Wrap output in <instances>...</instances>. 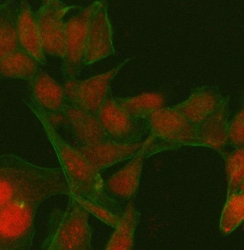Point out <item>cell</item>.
Listing matches in <instances>:
<instances>
[{
	"label": "cell",
	"instance_id": "3957f363",
	"mask_svg": "<svg viewBox=\"0 0 244 250\" xmlns=\"http://www.w3.org/2000/svg\"><path fill=\"white\" fill-rule=\"evenodd\" d=\"M65 210L53 209L48 215L42 250H92L90 212L72 195Z\"/></svg>",
	"mask_w": 244,
	"mask_h": 250
},
{
	"label": "cell",
	"instance_id": "cb8c5ba5",
	"mask_svg": "<svg viewBox=\"0 0 244 250\" xmlns=\"http://www.w3.org/2000/svg\"><path fill=\"white\" fill-rule=\"evenodd\" d=\"M227 145L235 148L244 147V109L241 108L229 120L227 130Z\"/></svg>",
	"mask_w": 244,
	"mask_h": 250
},
{
	"label": "cell",
	"instance_id": "7c38bea8",
	"mask_svg": "<svg viewBox=\"0 0 244 250\" xmlns=\"http://www.w3.org/2000/svg\"><path fill=\"white\" fill-rule=\"evenodd\" d=\"M28 83L31 101L44 110L56 129L60 127L68 101L64 86L41 69Z\"/></svg>",
	"mask_w": 244,
	"mask_h": 250
},
{
	"label": "cell",
	"instance_id": "ac0fdd59",
	"mask_svg": "<svg viewBox=\"0 0 244 250\" xmlns=\"http://www.w3.org/2000/svg\"><path fill=\"white\" fill-rule=\"evenodd\" d=\"M140 212L130 201L123 210L114 231L105 247L106 250H131L135 246V230L140 224Z\"/></svg>",
	"mask_w": 244,
	"mask_h": 250
},
{
	"label": "cell",
	"instance_id": "ffe728a7",
	"mask_svg": "<svg viewBox=\"0 0 244 250\" xmlns=\"http://www.w3.org/2000/svg\"><path fill=\"white\" fill-rule=\"evenodd\" d=\"M19 8L14 1H3L0 5V58L20 48L18 35Z\"/></svg>",
	"mask_w": 244,
	"mask_h": 250
},
{
	"label": "cell",
	"instance_id": "7402d4cb",
	"mask_svg": "<svg viewBox=\"0 0 244 250\" xmlns=\"http://www.w3.org/2000/svg\"><path fill=\"white\" fill-rule=\"evenodd\" d=\"M227 176V197L244 192V147L222 154Z\"/></svg>",
	"mask_w": 244,
	"mask_h": 250
},
{
	"label": "cell",
	"instance_id": "2e32d148",
	"mask_svg": "<svg viewBox=\"0 0 244 250\" xmlns=\"http://www.w3.org/2000/svg\"><path fill=\"white\" fill-rule=\"evenodd\" d=\"M230 116L229 97H224L214 113L198 126L200 147H208L224 154L227 145V130Z\"/></svg>",
	"mask_w": 244,
	"mask_h": 250
},
{
	"label": "cell",
	"instance_id": "52a82bcc",
	"mask_svg": "<svg viewBox=\"0 0 244 250\" xmlns=\"http://www.w3.org/2000/svg\"><path fill=\"white\" fill-rule=\"evenodd\" d=\"M94 5L93 1L86 7L80 6L76 14L66 21L65 56L61 66L64 81L77 79L85 66L89 26Z\"/></svg>",
	"mask_w": 244,
	"mask_h": 250
},
{
	"label": "cell",
	"instance_id": "4fadbf2b",
	"mask_svg": "<svg viewBox=\"0 0 244 250\" xmlns=\"http://www.w3.org/2000/svg\"><path fill=\"white\" fill-rule=\"evenodd\" d=\"M224 100L219 87L203 85L191 90L187 100L173 107L189 123L198 127L214 113Z\"/></svg>",
	"mask_w": 244,
	"mask_h": 250
},
{
	"label": "cell",
	"instance_id": "603a6c76",
	"mask_svg": "<svg viewBox=\"0 0 244 250\" xmlns=\"http://www.w3.org/2000/svg\"><path fill=\"white\" fill-rule=\"evenodd\" d=\"M244 220V192H239L227 197L221 220L220 231L227 236L242 225Z\"/></svg>",
	"mask_w": 244,
	"mask_h": 250
},
{
	"label": "cell",
	"instance_id": "e0dca14e",
	"mask_svg": "<svg viewBox=\"0 0 244 250\" xmlns=\"http://www.w3.org/2000/svg\"><path fill=\"white\" fill-rule=\"evenodd\" d=\"M19 5L18 35L20 48L32 55L40 65H46V54L42 46L36 12L27 1H20Z\"/></svg>",
	"mask_w": 244,
	"mask_h": 250
},
{
	"label": "cell",
	"instance_id": "8fae6325",
	"mask_svg": "<svg viewBox=\"0 0 244 250\" xmlns=\"http://www.w3.org/2000/svg\"><path fill=\"white\" fill-rule=\"evenodd\" d=\"M60 127L65 128L77 143L76 147L96 146L111 141L98 116L92 115L68 99Z\"/></svg>",
	"mask_w": 244,
	"mask_h": 250
},
{
	"label": "cell",
	"instance_id": "9a60e30c",
	"mask_svg": "<svg viewBox=\"0 0 244 250\" xmlns=\"http://www.w3.org/2000/svg\"><path fill=\"white\" fill-rule=\"evenodd\" d=\"M145 141L135 144H118L112 141L87 147H76L98 173H101L114 165L130 160L138 153Z\"/></svg>",
	"mask_w": 244,
	"mask_h": 250
},
{
	"label": "cell",
	"instance_id": "9c48e42d",
	"mask_svg": "<svg viewBox=\"0 0 244 250\" xmlns=\"http://www.w3.org/2000/svg\"><path fill=\"white\" fill-rule=\"evenodd\" d=\"M98 118L110 140L116 144L127 145L140 142L149 131V123L131 118L118 104L112 90L98 112Z\"/></svg>",
	"mask_w": 244,
	"mask_h": 250
},
{
	"label": "cell",
	"instance_id": "5bb4252c",
	"mask_svg": "<svg viewBox=\"0 0 244 250\" xmlns=\"http://www.w3.org/2000/svg\"><path fill=\"white\" fill-rule=\"evenodd\" d=\"M145 159L143 146L130 162L106 180V190L111 197L120 203L130 202L135 197L140 187Z\"/></svg>",
	"mask_w": 244,
	"mask_h": 250
},
{
	"label": "cell",
	"instance_id": "ba28073f",
	"mask_svg": "<svg viewBox=\"0 0 244 250\" xmlns=\"http://www.w3.org/2000/svg\"><path fill=\"white\" fill-rule=\"evenodd\" d=\"M132 60V58H127L111 70L86 80L72 79L64 81L63 86L66 97L89 113L98 116V112L111 90L113 79Z\"/></svg>",
	"mask_w": 244,
	"mask_h": 250
},
{
	"label": "cell",
	"instance_id": "30bf717a",
	"mask_svg": "<svg viewBox=\"0 0 244 250\" xmlns=\"http://www.w3.org/2000/svg\"><path fill=\"white\" fill-rule=\"evenodd\" d=\"M106 1H95L89 26L84 66L92 65L100 60L115 55L113 45V25L108 16Z\"/></svg>",
	"mask_w": 244,
	"mask_h": 250
},
{
	"label": "cell",
	"instance_id": "7a4b0ae2",
	"mask_svg": "<svg viewBox=\"0 0 244 250\" xmlns=\"http://www.w3.org/2000/svg\"><path fill=\"white\" fill-rule=\"evenodd\" d=\"M61 168L40 167L12 153L0 157V207L12 201L41 205L57 195L69 196Z\"/></svg>",
	"mask_w": 244,
	"mask_h": 250
},
{
	"label": "cell",
	"instance_id": "6da1fadb",
	"mask_svg": "<svg viewBox=\"0 0 244 250\" xmlns=\"http://www.w3.org/2000/svg\"><path fill=\"white\" fill-rule=\"evenodd\" d=\"M25 104L41 123L53 146L70 188V195L86 208L91 215L115 228L124 208L119 201L108 194L106 181L101 173L94 169L76 147H73L61 137L41 107L32 101Z\"/></svg>",
	"mask_w": 244,
	"mask_h": 250
},
{
	"label": "cell",
	"instance_id": "d6986e66",
	"mask_svg": "<svg viewBox=\"0 0 244 250\" xmlns=\"http://www.w3.org/2000/svg\"><path fill=\"white\" fill-rule=\"evenodd\" d=\"M41 69L40 64L32 55L18 48L0 58L1 77L30 81Z\"/></svg>",
	"mask_w": 244,
	"mask_h": 250
},
{
	"label": "cell",
	"instance_id": "5b68a950",
	"mask_svg": "<svg viewBox=\"0 0 244 250\" xmlns=\"http://www.w3.org/2000/svg\"><path fill=\"white\" fill-rule=\"evenodd\" d=\"M39 204L12 201L0 207V250H28L35 238Z\"/></svg>",
	"mask_w": 244,
	"mask_h": 250
},
{
	"label": "cell",
	"instance_id": "277c9868",
	"mask_svg": "<svg viewBox=\"0 0 244 250\" xmlns=\"http://www.w3.org/2000/svg\"><path fill=\"white\" fill-rule=\"evenodd\" d=\"M148 132L144 145L147 159L163 151L184 146L200 147L198 127L173 106L162 107L153 112L149 120Z\"/></svg>",
	"mask_w": 244,
	"mask_h": 250
},
{
	"label": "cell",
	"instance_id": "8992f818",
	"mask_svg": "<svg viewBox=\"0 0 244 250\" xmlns=\"http://www.w3.org/2000/svg\"><path fill=\"white\" fill-rule=\"evenodd\" d=\"M80 6H69L59 0L43 1L36 11L42 46L45 54L64 60L66 50L64 17Z\"/></svg>",
	"mask_w": 244,
	"mask_h": 250
},
{
	"label": "cell",
	"instance_id": "44dd1931",
	"mask_svg": "<svg viewBox=\"0 0 244 250\" xmlns=\"http://www.w3.org/2000/svg\"><path fill=\"white\" fill-rule=\"evenodd\" d=\"M116 102L132 119L149 123L155 110L164 105V97L158 93H144L135 97H115Z\"/></svg>",
	"mask_w": 244,
	"mask_h": 250
}]
</instances>
